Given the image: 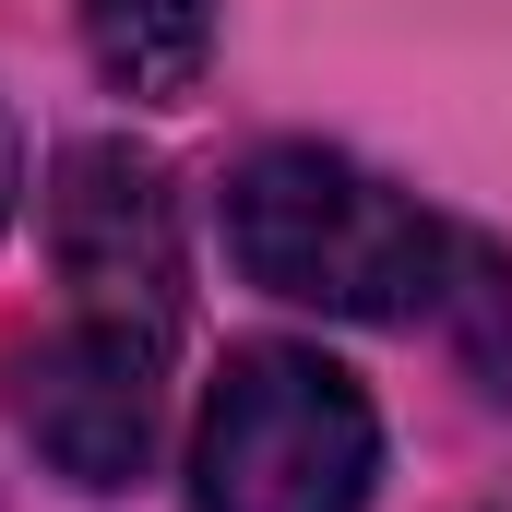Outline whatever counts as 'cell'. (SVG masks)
<instances>
[{
	"label": "cell",
	"mask_w": 512,
	"mask_h": 512,
	"mask_svg": "<svg viewBox=\"0 0 512 512\" xmlns=\"http://www.w3.org/2000/svg\"><path fill=\"white\" fill-rule=\"evenodd\" d=\"M382 405L322 346H227L191 417V512H370Z\"/></svg>",
	"instance_id": "obj_2"
},
{
	"label": "cell",
	"mask_w": 512,
	"mask_h": 512,
	"mask_svg": "<svg viewBox=\"0 0 512 512\" xmlns=\"http://www.w3.org/2000/svg\"><path fill=\"white\" fill-rule=\"evenodd\" d=\"M12 203H24V131H12V108H0V227H12Z\"/></svg>",
	"instance_id": "obj_6"
},
{
	"label": "cell",
	"mask_w": 512,
	"mask_h": 512,
	"mask_svg": "<svg viewBox=\"0 0 512 512\" xmlns=\"http://www.w3.org/2000/svg\"><path fill=\"white\" fill-rule=\"evenodd\" d=\"M48 251H60V286H72V322L108 334L131 358H179L191 334V251H179V179L96 131L48 167Z\"/></svg>",
	"instance_id": "obj_3"
},
{
	"label": "cell",
	"mask_w": 512,
	"mask_h": 512,
	"mask_svg": "<svg viewBox=\"0 0 512 512\" xmlns=\"http://www.w3.org/2000/svg\"><path fill=\"white\" fill-rule=\"evenodd\" d=\"M84 48L131 108H179L215 72V0H84Z\"/></svg>",
	"instance_id": "obj_5"
},
{
	"label": "cell",
	"mask_w": 512,
	"mask_h": 512,
	"mask_svg": "<svg viewBox=\"0 0 512 512\" xmlns=\"http://www.w3.org/2000/svg\"><path fill=\"white\" fill-rule=\"evenodd\" d=\"M155 405H167V358H131V346L84 334V322H60V334L12 370L24 441L48 453V477H72V489H96V501L155 465Z\"/></svg>",
	"instance_id": "obj_4"
},
{
	"label": "cell",
	"mask_w": 512,
	"mask_h": 512,
	"mask_svg": "<svg viewBox=\"0 0 512 512\" xmlns=\"http://www.w3.org/2000/svg\"><path fill=\"white\" fill-rule=\"evenodd\" d=\"M453 239L417 191L370 179L334 143H251L227 167V262L262 298L322 322H441Z\"/></svg>",
	"instance_id": "obj_1"
}]
</instances>
